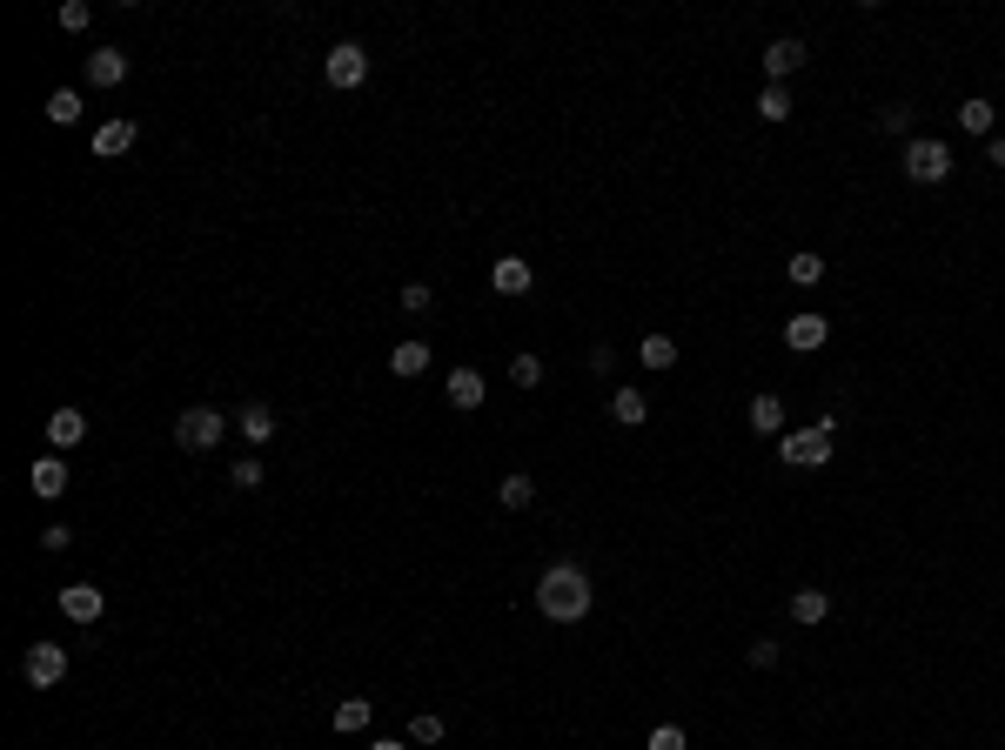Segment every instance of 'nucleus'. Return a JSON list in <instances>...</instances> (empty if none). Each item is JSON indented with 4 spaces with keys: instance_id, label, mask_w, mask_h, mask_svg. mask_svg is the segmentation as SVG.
I'll return each instance as SVG.
<instances>
[{
    "instance_id": "obj_2",
    "label": "nucleus",
    "mask_w": 1005,
    "mask_h": 750,
    "mask_svg": "<svg viewBox=\"0 0 1005 750\" xmlns=\"http://www.w3.org/2000/svg\"><path fill=\"white\" fill-rule=\"evenodd\" d=\"M228 436V416L222 409H208V402H195V409H181V422H175V442L188 449V456H208L215 442Z\"/></svg>"
},
{
    "instance_id": "obj_36",
    "label": "nucleus",
    "mask_w": 1005,
    "mask_h": 750,
    "mask_svg": "<svg viewBox=\"0 0 1005 750\" xmlns=\"http://www.w3.org/2000/svg\"><path fill=\"white\" fill-rule=\"evenodd\" d=\"M590 369L610 375V369H617V349H603V342H597V349H590Z\"/></svg>"
},
{
    "instance_id": "obj_8",
    "label": "nucleus",
    "mask_w": 1005,
    "mask_h": 750,
    "mask_svg": "<svg viewBox=\"0 0 1005 750\" xmlns=\"http://www.w3.org/2000/svg\"><path fill=\"white\" fill-rule=\"evenodd\" d=\"M27 489H34L41 503L67 496V463H61V456H34V469H27Z\"/></svg>"
},
{
    "instance_id": "obj_24",
    "label": "nucleus",
    "mask_w": 1005,
    "mask_h": 750,
    "mask_svg": "<svg viewBox=\"0 0 1005 750\" xmlns=\"http://www.w3.org/2000/svg\"><path fill=\"white\" fill-rule=\"evenodd\" d=\"M637 355H644V369H670V362H677V342H670V335H644Z\"/></svg>"
},
{
    "instance_id": "obj_10",
    "label": "nucleus",
    "mask_w": 1005,
    "mask_h": 750,
    "mask_svg": "<svg viewBox=\"0 0 1005 750\" xmlns=\"http://www.w3.org/2000/svg\"><path fill=\"white\" fill-rule=\"evenodd\" d=\"M530 282H536V275H530V262H523V255H503V262L490 268V288H496V295H530Z\"/></svg>"
},
{
    "instance_id": "obj_22",
    "label": "nucleus",
    "mask_w": 1005,
    "mask_h": 750,
    "mask_svg": "<svg viewBox=\"0 0 1005 750\" xmlns=\"http://www.w3.org/2000/svg\"><path fill=\"white\" fill-rule=\"evenodd\" d=\"M389 369L396 375H423L429 369V342H402V349L389 355Z\"/></svg>"
},
{
    "instance_id": "obj_27",
    "label": "nucleus",
    "mask_w": 1005,
    "mask_h": 750,
    "mask_svg": "<svg viewBox=\"0 0 1005 750\" xmlns=\"http://www.w3.org/2000/svg\"><path fill=\"white\" fill-rule=\"evenodd\" d=\"M510 382H516V389H536V382H543V362H536V355L523 349V355L510 362Z\"/></svg>"
},
{
    "instance_id": "obj_16",
    "label": "nucleus",
    "mask_w": 1005,
    "mask_h": 750,
    "mask_svg": "<svg viewBox=\"0 0 1005 750\" xmlns=\"http://www.w3.org/2000/svg\"><path fill=\"white\" fill-rule=\"evenodd\" d=\"M134 148V121H101L94 128V155H128Z\"/></svg>"
},
{
    "instance_id": "obj_18",
    "label": "nucleus",
    "mask_w": 1005,
    "mask_h": 750,
    "mask_svg": "<svg viewBox=\"0 0 1005 750\" xmlns=\"http://www.w3.org/2000/svg\"><path fill=\"white\" fill-rule=\"evenodd\" d=\"M610 416L624 422V429H637V422L650 416V402H644V389H617V396H610Z\"/></svg>"
},
{
    "instance_id": "obj_23",
    "label": "nucleus",
    "mask_w": 1005,
    "mask_h": 750,
    "mask_svg": "<svg viewBox=\"0 0 1005 750\" xmlns=\"http://www.w3.org/2000/svg\"><path fill=\"white\" fill-rule=\"evenodd\" d=\"M530 496H536L530 476H503V483H496V503L503 509H530Z\"/></svg>"
},
{
    "instance_id": "obj_37",
    "label": "nucleus",
    "mask_w": 1005,
    "mask_h": 750,
    "mask_svg": "<svg viewBox=\"0 0 1005 750\" xmlns=\"http://www.w3.org/2000/svg\"><path fill=\"white\" fill-rule=\"evenodd\" d=\"M985 161H999V168H1005V134H992V141H985Z\"/></svg>"
},
{
    "instance_id": "obj_15",
    "label": "nucleus",
    "mask_w": 1005,
    "mask_h": 750,
    "mask_svg": "<svg viewBox=\"0 0 1005 750\" xmlns=\"http://www.w3.org/2000/svg\"><path fill=\"white\" fill-rule=\"evenodd\" d=\"M81 436H88V416H81V409H54V422H47V442H54V449H74Z\"/></svg>"
},
{
    "instance_id": "obj_33",
    "label": "nucleus",
    "mask_w": 1005,
    "mask_h": 750,
    "mask_svg": "<svg viewBox=\"0 0 1005 750\" xmlns=\"http://www.w3.org/2000/svg\"><path fill=\"white\" fill-rule=\"evenodd\" d=\"M409 737H416V744H436V737H443V717H416Z\"/></svg>"
},
{
    "instance_id": "obj_26",
    "label": "nucleus",
    "mask_w": 1005,
    "mask_h": 750,
    "mask_svg": "<svg viewBox=\"0 0 1005 750\" xmlns=\"http://www.w3.org/2000/svg\"><path fill=\"white\" fill-rule=\"evenodd\" d=\"M791 282H798V288H811V282H825V262H818V255H811V248H804V255H791Z\"/></svg>"
},
{
    "instance_id": "obj_29",
    "label": "nucleus",
    "mask_w": 1005,
    "mask_h": 750,
    "mask_svg": "<svg viewBox=\"0 0 1005 750\" xmlns=\"http://www.w3.org/2000/svg\"><path fill=\"white\" fill-rule=\"evenodd\" d=\"M88 21H94V7H88V0H67V7H61V27H67V34H81Z\"/></svg>"
},
{
    "instance_id": "obj_32",
    "label": "nucleus",
    "mask_w": 1005,
    "mask_h": 750,
    "mask_svg": "<svg viewBox=\"0 0 1005 750\" xmlns=\"http://www.w3.org/2000/svg\"><path fill=\"white\" fill-rule=\"evenodd\" d=\"M650 750H684V730H677V724H657V730H650Z\"/></svg>"
},
{
    "instance_id": "obj_13",
    "label": "nucleus",
    "mask_w": 1005,
    "mask_h": 750,
    "mask_svg": "<svg viewBox=\"0 0 1005 750\" xmlns=\"http://www.w3.org/2000/svg\"><path fill=\"white\" fill-rule=\"evenodd\" d=\"M235 436H248L255 449H262V442L275 436V409H268V402H248L242 416H235Z\"/></svg>"
},
{
    "instance_id": "obj_6",
    "label": "nucleus",
    "mask_w": 1005,
    "mask_h": 750,
    "mask_svg": "<svg viewBox=\"0 0 1005 750\" xmlns=\"http://www.w3.org/2000/svg\"><path fill=\"white\" fill-rule=\"evenodd\" d=\"M322 74H329V88H362V81H369V54H362L356 41H335Z\"/></svg>"
},
{
    "instance_id": "obj_11",
    "label": "nucleus",
    "mask_w": 1005,
    "mask_h": 750,
    "mask_svg": "<svg viewBox=\"0 0 1005 750\" xmlns=\"http://www.w3.org/2000/svg\"><path fill=\"white\" fill-rule=\"evenodd\" d=\"M804 67V41H771L764 47V74H771V88H784V74H798Z\"/></svg>"
},
{
    "instance_id": "obj_28",
    "label": "nucleus",
    "mask_w": 1005,
    "mask_h": 750,
    "mask_svg": "<svg viewBox=\"0 0 1005 750\" xmlns=\"http://www.w3.org/2000/svg\"><path fill=\"white\" fill-rule=\"evenodd\" d=\"M758 114H764V121H791V94H784V88H764V94H758Z\"/></svg>"
},
{
    "instance_id": "obj_1",
    "label": "nucleus",
    "mask_w": 1005,
    "mask_h": 750,
    "mask_svg": "<svg viewBox=\"0 0 1005 750\" xmlns=\"http://www.w3.org/2000/svg\"><path fill=\"white\" fill-rule=\"evenodd\" d=\"M590 603H597V590H590V576H583L577 563H550L543 583H536V610L550 623H583Z\"/></svg>"
},
{
    "instance_id": "obj_14",
    "label": "nucleus",
    "mask_w": 1005,
    "mask_h": 750,
    "mask_svg": "<svg viewBox=\"0 0 1005 750\" xmlns=\"http://www.w3.org/2000/svg\"><path fill=\"white\" fill-rule=\"evenodd\" d=\"M483 396H490V382H483L476 369H456V375H449V402H456V409H483Z\"/></svg>"
},
{
    "instance_id": "obj_19",
    "label": "nucleus",
    "mask_w": 1005,
    "mask_h": 750,
    "mask_svg": "<svg viewBox=\"0 0 1005 750\" xmlns=\"http://www.w3.org/2000/svg\"><path fill=\"white\" fill-rule=\"evenodd\" d=\"M751 429H758V436H778L784 429V402L778 396H751Z\"/></svg>"
},
{
    "instance_id": "obj_5",
    "label": "nucleus",
    "mask_w": 1005,
    "mask_h": 750,
    "mask_svg": "<svg viewBox=\"0 0 1005 750\" xmlns=\"http://www.w3.org/2000/svg\"><path fill=\"white\" fill-rule=\"evenodd\" d=\"M21 677H27V684H34V690H47V684H61V677H67V650H61V643H27V657H21Z\"/></svg>"
},
{
    "instance_id": "obj_20",
    "label": "nucleus",
    "mask_w": 1005,
    "mask_h": 750,
    "mask_svg": "<svg viewBox=\"0 0 1005 750\" xmlns=\"http://www.w3.org/2000/svg\"><path fill=\"white\" fill-rule=\"evenodd\" d=\"M791 617H798V623H825L831 617V596L825 590H798V596H791Z\"/></svg>"
},
{
    "instance_id": "obj_25",
    "label": "nucleus",
    "mask_w": 1005,
    "mask_h": 750,
    "mask_svg": "<svg viewBox=\"0 0 1005 750\" xmlns=\"http://www.w3.org/2000/svg\"><path fill=\"white\" fill-rule=\"evenodd\" d=\"M959 128H965V134H985V141H992V101H965V108H959Z\"/></svg>"
},
{
    "instance_id": "obj_3",
    "label": "nucleus",
    "mask_w": 1005,
    "mask_h": 750,
    "mask_svg": "<svg viewBox=\"0 0 1005 750\" xmlns=\"http://www.w3.org/2000/svg\"><path fill=\"white\" fill-rule=\"evenodd\" d=\"M831 442H838V416L811 422V429H798V436H784L778 449H784L791 469H818V463H831Z\"/></svg>"
},
{
    "instance_id": "obj_12",
    "label": "nucleus",
    "mask_w": 1005,
    "mask_h": 750,
    "mask_svg": "<svg viewBox=\"0 0 1005 750\" xmlns=\"http://www.w3.org/2000/svg\"><path fill=\"white\" fill-rule=\"evenodd\" d=\"M88 81H94V88H121V81H128V54L94 47V54H88Z\"/></svg>"
},
{
    "instance_id": "obj_35",
    "label": "nucleus",
    "mask_w": 1005,
    "mask_h": 750,
    "mask_svg": "<svg viewBox=\"0 0 1005 750\" xmlns=\"http://www.w3.org/2000/svg\"><path fill=\"white\" fill-rule=\"evenodd\" d=\"M751 663H758V670H771V663H778V643L758 637V643H751Z\"/></svg>"
},
{
    "instance_id": "obj_17",
    "label": "nucleus",
    "mask_w": 1005,
    "mask_h": 750,
    "mask_svg": "<svg viewBox=\"0 0 1005 750\" xmlns=\"http://www.w3.org/2000/svg\"><path fill=\"white\" fill-rule=\"evenodd\" d=\"M369 717H376V710H369V697H342V704H335V730H342V737L369 730Z\"/></svg>"
},
{
    "instance_id": "obj_9",
    "label": "nucleus",
    "mask_w": 1005,
    "mask_h": 750,
    "mask_svg": "<svg viewBox=\"0 0 1005 750\" xmlns=\"http://www.w3.org/2000/svg\"><path fill=\"white\" fill-rule=\"evenodd\" d=\"M825 335H831V322H825V315H791V322H784V342H791L798 355L825 349Z\"/></svg>"
},
{
    "instance_id": "obj_30",
    "label": "nucleus",
    "mask_w": 1005,
    "mask_h": 750,
    "mask_svg": "<svg viewBox=\"0 0 1005 750\" xmlns=\"http://www.w3.org/2000/svg\"><path fill=\"white\" fill-rule=\"evenodd\" d=\"M429 302H436V288H429V282H409V288H402V309H409V315H423Z\"/></svg>"
},
{
    "instance_id": "obj_7",
    "label": "nucleus",
    "mask_w": 1005,
    "mask_h": 750,
    "mask_svg": "<svg viewBox=\"0 0 1005 750\" xmlns=\"http://www.w3.org/2000/svg\"><path fill=\"white\" fill-rule=\"evenodd\" d=\"M101 610H108V596L94 590V583H67V590H61V617H74V623H101Z\"/></svg>"
},
{
    "instance_id": "obj_38",
    "label": "nucleus",
    "mask_w": 1005,
    "mask_h": 750,
    "mask_svg": "<svg viewBox=\"0 0 1005 750\" xmlns=\"http://www.w3.org/2000/svg\"><path fill=\"white\" fill-rule=\"evenodd\" d=\"M369 750H409V744H396V737H382V744H369Z\"/></svg>"
},
{
    "instance_id": "obj_4",
    "label": "nucleus",
    "mask_w": 1005,
    "mask_h": 750,
    "mask_svg": "<svg viewBox=\"0 0 1005 750\" xmlns=\"http://www.w3.org/2000/svg\"><path fill=\"white\" fill-rule=\"evenodd\" d=\"M905 175H912V181H945V175H952V148L932 141V134L905 141Z\"/></svg>"
},
{
    "instance_id": "obj_34",
    "label": "nucleus",
    "mask_w": 1005,
    "mask_h": 750,
    "mask_svg": "<svg viewBox=\"0 0 1005 750\" xmlns=\"http://www.w3.org/2000/svg\"><path fill=\"white\" fill-rule=\"evenodd\" d=\"M905 121H912V108H885V114H878V128H885V134H905Z\"/></svg>"
},
{
    "instance_id": "obj_21",
    "label": "nucleus",
    "mask_w": 1005,
    "mask_h": 750,
    "mask_svg": "<svg viewBox=\"0 0 1005 750\" xmlns=\"http://www.w3.org/2000/svg\"><path fill=\"white\" fill-rule=\"evenodd\" d=\"M47 121H61V128H67V121H81V88H54V94H47Z\"/></svg>"
},
{
    "instance_id": "obj_31",
    "label": "nucleus",
    "mask_w": 1005,
    "mask_h": 750,
    "mask_svg": "<svg viewBox=\"0 0 1005 750\" xmlns=\"http://www.w3.org/2000/svg\"><path fill=\"white\" fill-rule=\"evenodd\" d=\"M228 483H235V489H262V463H255V456L235 463V469H228Z\"/></svg>"
}]
</instances>
